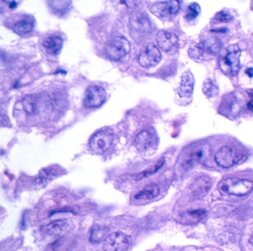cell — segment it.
<instances>
[{"label": "cell", "mask_w": 253, "mask_h": 251, "mask_svg": "<svg viewBox=\"0 0 253 251\" xmlns=\"http://www.w3.org/2000/svg\"><path fill=\"white\" fill-rule=\"evenodd\" d=\"M218 187L223 194L244 196L251 192L253 189V182L250 180L227 178L222 180Z\"/></svg>", "instance_id": "1"}, {"label": "cell", "mask_w": 253, "mask_h": 251, "mask_svg": "<svg viewBox=\"0 0 253 251\" xmlns=\"http://www.w3.org/2000/svg\"><path fill=\"white\" fill-rule=\"evenodd\" d=\"M209 154V148L207 145L203 143L191 145L181 157V165L184 169H188L204 161Z\"/></svg>", "instance_id": "2"}, {"label": "cell", "mask_w": 253, "mask_h": 251, "mask_svg": "<svg viewBox=\"0 0 253 251\" xmlns=\"http://www.w3.org/2000/svg\"><path fill=\"white\" fill-rule=\"evenodd\" d=\"M241 50L237 46H232L225 50V54L219 59V65L224 73L235 75L240 69Z\"/></svg>", "instance_id": "3"}, {"label": "cell", "mask_w": 253, "mask_h": 251, "mask_svg": "<svg viewBox=\"0 0 253 251\" xmlns=\"http://www.w3.org/2000/svg\"><path fill=\"white\" fill-rule=\"evenodd\" d=\"M130 30L134 40L141 42L146 39L152 32L151 20L146 14H136L130 19Z\"/></svg>", "instance_id": "4"}, {"label": "cell", "mask_w": 253, "mask_h": 251, "mask_svg": "<svg viewBox=\"0 0 253 251\" xmlns=\"http://www.w3.org/2000/svg\"><path fill=\"white\" fill-rule=\"evenodd\" d=\"M130 44L123 36H116L106 46L107 56L113 61H119L130 53Z\"/></svg>", "instance_id": "5"}, {"label": "cell", "mask_w": 253, "mask_h": 251, "mask_svg": "<svg viewBox=\"0 0 253 251\" xmlns=\"http://www.w3.org/2000/svg\"><path fill=\"white\" fill-rule=\"evenodd\" d=\"M114 141V134L110 130H101L94 135L90 140V149L94 153L101 154L107 152Z\"/></svg>", "instance_id": "6"}, {"label": "cell", "mask_w": 253, "mask_h": 251, "mask_svg": "<svg viewBox=\"0 0 253 251\" xmlns=\"http://www.w3.org/2000/svg\"><path fill=\"white\" fill-rule=\"evenodd\" d=\"M243 154L238 149L232 146H223L216 155L215 160L219 166L228 169L238 163L243 158Z\"/></svg>", "instance_id": "7"}, {"label": "cell", "mask_w": 253, "mask_h": 251, "mask_svg": "<svg viewBox=\"0 0 253 251\" xmlns=\"http://www.w3.org/2000/svg\"><path fill=\"white\" fill-rule=\"evenodd\" d=\"M131 238L122 232H115L106 237L103 251H127Z\"/></svg>", "instance_id": "8"}, {"label": "cell", "mask_w": 253, "mask_h": 251, "mask_svg": "<svg viewBox=\"0 0 253 251\" xmlns=\"http://www.w3.org/2000/svg\"><path fill=\"white\" fill-rule=\"evenodd\" d=\"M161 59V54L159 49L152 43L145 46L138 58L140 66L146 69L156 66Z\"/></svg>", "instance_id": "9"}, {"label": "cell", "mask_w": 253, "mask_h": 251, "mask_svg": "<svg viewBox=\"0 0 253 251\" xmlns=\"http://www.w3.org/2000/svg\"><path fill=\"white\" fill-rule=\"evenodd\" d=\"M179 1L177 0H171V1H164V2H156L151 6V12L160 19L168 18L176 15L180 10Z\"/></svg>", "instance_id": "10"}, {"label": "cell", "mask_w": 253, "mask_h": 251, "mask_svg": "<svg viewBox=\"0 0 253 251\" xmlns=\"http://www.w3.org/2000/svg\"><path fill=\"white\" fill-rule=\"evenodd\" d=\"M107 98L105 91L101 87L91 85L85 92L84 104L88 108H97L104 104Z\"/></svg>", "instance_id": "11"}, {"label": "cell", "mask_w": 253, "mask_h": 251, "mask_svg": "<svg viewBox=\"0 0 253 251\" xmlns=\"http://www.w3.org/2000/svg\"><path fill=\"white\" fill-rule=\"evenodd\" d=\"M156 43L158 47L164 52L172 50L177 43L178 39L175 33L167 30H159L156 34Z\"/></svg>", "instance_id": "12"}, {"label": "cell", "mask_w": 253, "mask_h": 251, "mask_svg": "<svg viewBox=\"0 0 253 251\" xmlns=\"http://www.w3.org/2000/svg\"><path fill=\"white\" fill-rule=\"evenodd\" d=\"M156 142L155 135L150 130H143L141 132L135 140V146L138 150L145 152L151 149Z\"/></svg>", "instance_id": "13"}, {"label": "cell", "mask_w": 253, "mask_h": 251, "mask_svg": "<svg viewBox=\"0 0 253 251\" xmlns=\"http://www.w3.org/2000/svg\"><path fill=\"white\" fill-rule=\"evenodd\" d=\"M195 79L193 73L187 71L181 76V84L178 88V95L181 98H188L191 96L194 89Z\"/></svg>", "instance_id": "14"}, {"label": "cell", "mask_w": 253, "mask_h": 251, "mask_svg": "<svg viewBox=\"0 0 253 251\" xmlns=\"http://www.w3.org/2000/svg\"><path fill=\"white\" fill-rule=\"evenodd\" d=\"M60 172H62V171L59 167L53 166L46 168L39 174L37 179L35 181V185H37L39 188H43L47 185L48 183L51 181V180L58 176Z\"/></svg>", "instance_id": "15"}, {"label": "cell", "mask_w": 253, "mask_h": 251, "mask_svg": "<svg viewBox=\"0 0 253 251\" xmlns=\"http://www.w3.org/2000/svg\"><path fill=\"white\" fill-rule=\"evenodd\" d=\"M211 187V181L206 177H199L191 185V191L196 197L204 196Z\"/></svg>", "instance_id": "16"}, {"label": "cell", "mask_w": 253, "mask_h": 251, "mask_svg": "<svg viewBox=\"0 0 253 251\" xmlns=\"http://www.w3.org/2000/svg\"><path fill=\"white\" fill-rule=\"evenodd\" d=\"M62 45L63 40L57 36H49L42 43V46L46 49L47 53L51 55L59 54L62 50Z\"/></svg>", "instance_id": "17"}, {"label": "cell", "mask_w": 253, "mask_h": 251, "mask_svg": "<svg viewBox=\"0 0 253 251\" xmlns=\"http://www.w3.org/2000/svg\"><path fill=\"white\" fill-rule=\"evenodd\" d=\"M160 194V188L156 183H151L146 185L143 189L134 196L136 200H151L158 197Z\"/></svg>", "instance_id": "18"}, {"label": "cell", "mask_w": 253, "mask_h": 251, "mask_svg": "<svg viewBox=\"0 0 253 251\" xmlns=\"http://www.w3.org/2000/svg\"><path fill=\"white\" fill-rule=\"evenodd\" d=\"M35 27V20L33 17H27L17 22L14 26V31L19 35L30 33Z\"/></svg>", "instance_id": "19"}, {"label": "cell", "mask_w": 253, "mask_h": 251, "mask_svg": "<svg viewBox=\"0 0 253 251\" xmlns=\"http://www.w3.org/2000/svg\"><path fill=\"white\" fill-rule=\"evenodd\" d=\"M68 227V223L65 220H57L45 226L44 231L48 234L59 235Z\"/></svg>", "instance_id": "20"}, {"label": "cell", "mask_w": 253, "mask_h": 251, "mask_svg": "<svg viewBox=\"0 0 253 251\" xmlns=\"http://www.w3.org/2000/svg\"><path fill=\"white\" fill-rule=\"evenodd\" d=\"M203 92L208 98H213L219 94V88L212 79H207L203 85Z\"/></svg>", "instance_id": "21"}, {"label": "cell", "mask_w": 253, "mask_h": 251, "mask_svg": "<svg viewBox=\"0 0 253 251\" xmlns=\"http://www.w3.org/2000/svg\"><path fill=\"white\" fill-rule=\"evenodd\" d=\"M164 163V160H160L156 164L152 165L150 169H147V170L143 171V172H140L139 174L135 175L134 178L136 180H142L144 178H148V177L151 176V175H154L155 172H158L161 167L163 166Z\"/></svg>", "instance_id": "22"}, {"label": "cell", "mask_w": 253, "mask_h": 251, "mask_svg": "<svg viewBox=\"0 0 253 251\" xmlns=\"http://www.w3.org/2000/svg\"><path fill=\"white\" fill-rule=\"evenodd\" d=\"M107 230L106 228L97 226L92 229L91 233V241L93 242H100L104 239L107 234Z\"/></svg>", "instance_id": "23"}, {"label": "cell", "mask_w": 253, "mask_h": 251, "mask_svg": "<svg viewBox=\"0 0 253 251\" xmlns=\"http://www.w3.org/2000/svg\"><path fill=\"white\" fill-rule=\"evenodd\" d=\"M23 107L27 114H33L36 110V98L33 95H29L23 99Z\"/></svg>", "instance_id": "24"}, {"label": "cell", "mask_w": 253, "mask_h": 251, "mask_svg": "<svg viewBox=\"0 0 253 251\" xmlns=\"http://www.w3.org/2000/svg\"><path fill=\"white\" fill-rule=\"evenodd\" d=\"M200 12V6H199V4L194 2V3L191 4V5L187 8L185 18L187 19V20H195V19L199 15Z\"/></svg>", "instance_id": "25"}, {"label": "cell", "mask_w": 253, "mask_h": 251, "mask_svg": "<svg viewBox=\"0 0 253 251\" xmlns=\"http://www.w3.org/2000/svg\"><path fill=\"white\" fill-rule=\"evenodd\" d=\"M233 16L231 14V13L229 11L227 10H223L221 11L220 12L216 14L215 16L214 20L216 23H229V22L233 20Z\"/></svg>", "instance_id": "26"}, {"label": "cell", "mask_w": 253, "mask_h": 251, "mask_svg": "<svg viewBox=\"0 0 253 251\" xmlns=\"http://www.w3.org/2000/svg\"><path fill=\"white\" fill-rule=\"evenodd\" d=\"M206 215V211L203 210H193V211H187L186 216L188 217L189 220H194V221H198V220H202Z\"/></svg>", "instance_id": "27"}, {"label": "cell", "mask_w": 253, "mask_h": 251, "mask_svg": "<svg viewBox=\"0 0 253 251\" xmlns=\"http://www.w3.org/2000/svg\"><path fill=\"white\" fill-rule=\"evenodd\" d=\"M248 93L250 96L253 98V91H250V92H248ZM247 109L250 110V111H253V99L251 100V101L247 104Z\"/></svg>", "instance_id": "28"}, {"label": "cell", "mask_w": 253, "mask_h": 251, "mask_svg": "<svg viewBox=\"0 0 253 251\" xmlns=\"http://www.w3.org/2000/svg\"><path fill=\"white\" fill-rule=\"evenodd\" d=\"M246 74L248 75L250 78H253V68H247L245 70Z\"/></svg>", "instance_id": "29"}, {"label": "cell", "mask_w": 253, "mask_h": 251, "mask_svg": "<svg viewBox=\"0 0 253 251\" xmlns=\"http://www.w3.org/2000/svg\"><path fill=\"white\" fill-rule=\"evenodd\" d=\"M17 6V3L15 1H13V2H10L9 8H11V9H14V8H15Z\"/></svg>", "instance_id": "30"}, {"label": "cell", "mask_w": 253, "mask_h": 251, "mask_svg": "<svg viewBox=\"0 0 253 251\" xmlns=\"http://www.w3.org/2000/svg\"><path fill=\"white\" fill-rule=\"evenodd\" d=\"M250 242H251L252 245H253V235L251 236V238H250Z\"/></svg>", "instance_id": "31"}]
</instances>
